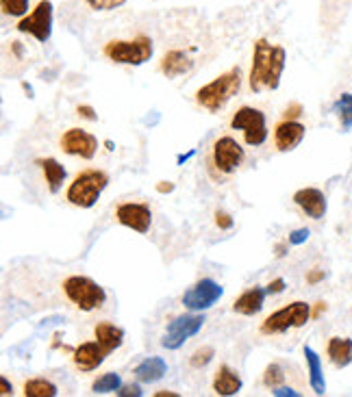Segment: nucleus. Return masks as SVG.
<instances>
[{
    "mask_svg": "<svg viewBox=\"0 0 352 397\" xmlns=\"http://www.w3.org/2000/svg\"><path fill=\"white\" fill-rule=\"evenodd\" d=\"M3 5V11L7 16H16V18H24L26 11H29V0H0Z\"/></svg>",
    "mask_w": 352,
    "mask_h": 397,
    "instance_id": "nucleus-29",
    "label": "nucleus"
},
{
    "mask_svg": "<svg viewBox=\"0 0 352 397\" xmlns=\"http://www.w3.org/2000/svg\"><path fill=\"white\" fill-rule=\"evenodd\" d=\"M333 111L340 117V124L344 131L352 128V93H342L340 98L335 100Z\"/></svg>",
    "mask_w": 352,
    "mask_h": 397,
    "instance_id": "nucleus-26",
    "label": "nucleus"
},
{
    "mask_svg": "<svg viewBox=\"0 0 352 397\" xmlns=\"http://www.w3.org/2000/svg\"><path fill=\"white\" fill-rule=\"evenodd\" d=\"M285 250H287V245H285V243H278V245H276V256H285Z\"/></svg>",
    "mask_w": 352,
    "mask_h": 397,
    "instance_id": "nucleus-43",
    "label": "nucleus"
},
{
    "mask_svg": "<svg viewBox=\"0 0 352 397\" xmlns=\"http://www.w3.org/2000/svg\"><path fill=\"white\" fill-rule=\"evenodd\" d=\"M241 89V70L239 67H233L224 74H220L211 83L202 85L196 91V102L207 109L209 113H218L228 104V100L237 95V91Z\"/></svg>",
    "mask_w": 352,
    "mask_h": 397,
    "instance_id": "nucleus-2",
    "label": "nucleus"
},
{
    "mask_svg": "<svg viewBox=\"0 0 352 397\" xmlns=\"http://www.w3.org/2000/svg\"><path fill=\"white\" fill-rule=\"evenodd\" d=\"M294 202L307 217H311V220H322V217L327 215V196L316 187L298 189L294 194Z\"/></svg>",
    "mask_w": 352,
    "mask_h": 397,
    "instance_id": "nucleus-14",
    "label": "nucleus"
},
{
    "mask_svg": "<svg viewBox=\"0 0 352 397\" xmlns=\"http://www.w3.org/2000/svg\"><path fill=\"white\" fill-rule=\"evenodd\" d=\"M213 356H215L213 348L205 345V348H200V350H196V352L192 354V359H189V365H192L194 369H202V367H207V365L213 361Z\"/></svg>",
    "mask_w": 352,
    "mask_h": 397,
    "instance_id": "nucleus-30",
    "label": "nucleus"
},
{
    "mask_svg": "<svg viewBox=\"0 0 352 397\" xmlns=\"http://www.w3.org/2000/svg\"><path fill=\"white\" fill-rule=\"evenodd\" d=\"M224 295V289L213 278H202L183 293V306L192 313H202L211 308Z\"/></svg>",
    "mask_w": 352,
    "mask_h": 397,
    "instance_id": "nucleus-11",
    "label": "nucleus"
},
{
    "mask_svg": "<svg viewBox=\"0 0 352 397\" xmlns=\"http://www.w3.org/2000/svg\"><path fill=\"white\" fill-rule=\"evenodd\" d=\"M24 395L26 397H55L59 395V389L46 378H33L24 382Z\"/></svg>",
    "mask_w": 352,
    "mask_h": 397,
    "instance_id": "nucleus-25",
    "label": "nucleus"
},
{
    "mask_svg": "<svg viewBox=\"0 0 352 397\" xmlns=\"http://www.w3.org/2000/svg\"><path fill=\"white\" fill-rule=\"evenodd\" d=\"M283 291H285V280L283 278H276L267 284V293H283Z\"/></svg>",
    "mask_w": 352,
    "mask_h": 397,
    "instance_id": "nucleus-37",
    "label": "nucleus"
},
{
    "mask_svg": "<svg viewBox=\"0 0 352 397\" xmlns=\"http://www.w3.org/2000/svg\"><path fill=\"white\" fill-rule=\"evenodd\" d=\"M153 39L146 35H138L135 39H113L102 48L107 59L122 65H142L153 57Z\"/></svg>",
    "mask_w": 352,
    "mask_h": 397,
    "instance_id": "nucleus-5",
    "label": "nucleus"
},
{
    "mask_svg": "<svg viewBox=\"0 0 352 397\" xmlns=\"http://www.w3.org/2000/svg\"><path fill=\"white\" fill-rule=\"evenodd\" d=\"M213 391L218 395H237L241 391V378L235 369H231L228 365H220V369L215 372L213 378Z\"/></svg>",
    "mask_w": 352,
    "mask_h": 397,
    "instance_id": "nucleus-20",
    "label": "nucleus"
},
{
    "mask_svg": "<svg viewBox=\"0 0 352 397\" xmlns=\"http://www.w3.org/2000/svg\"><path fill=\"white\" fill-rule=\"evenodd\" d=\"M76 113H78L80 117L89 120V122H96V120H98L96 111H94V109H91L89 104H78V106H76Z\"/></svg>",
    "mask_w": 352,
    "mask_h": 397,
    "instance_id": "nucleus-35",
    "label": "nucleus"
},
{
    "mask_svg": "<svg viewBox=\"0 0 352 397\" xmlns=\"http://www.w3.org/2000/svg\"><path fill=\"white\" fill-rule=\"evenodd\" d=\"M287 52L283 46L270 44L267 39H256L252 48V65L248 74L250 91H274L280 85V76L285 70Z\"/></svg>",
    "mask_w": 352,
    "mask_h": 397,
    "instance_id": "nucleus-1",
    "label": "nucleus"
},
{
    "mask_svg": "<svg viewBox=\"0 0 352 397\" xmlns=\"http://www.w3.org/2000/svg\"><path fill=\"white\" fill-rule=\"evenodd\" d=\"M320 280H324V271H322V269H311V271L307 273V282H309V284H318Z\"/></svg>",
    "mask_w": 352,
    "mask_h": 397,
    "instance_id": "nucleus-38",
    "label": "nucleus"
},
{
    "mask_svg": "<svg viewBox=\"0 0 352 397\" xmlns=\"http://www.w3.org/2000/svg\"><path fill=\"white\" fill-rule=\"evenodd\" d=\"M122 387V378L113 372L109 374H102L96 382L91 385V391L96 395H104V393H118Z\"/></svg>",
    "mask_w": 352,
    "mask_h": 397,
    "instance_id": "nucleus-27",
    "label": "nucleus"
},
{
    "mask_svg": "<svg viewBox=\"0 0 352 397\" xmlns=\"http://www.w3.org/2000/svg\"><path fill=\"white\" fill-rule=\"evenodd\" d=\"M283 382H285V372H283V367L278 363L267 365L263 372V385L270 389H278Z\"/></svg>",
    "mask_w": 352,
    "mask_h": 397,
    "instance_id": "nucleus-28",
    "label": "nucleus"
},
{
    "mask_svg": "<svg viewBox=\"0 0 352 397\" xmlns=\"http://www.w3.org/2000/svg\"><path fill=\"white\" fill-rule=\"evenodd\" d=\"M243 159H246V152H243V148L237 144V139H233V137H220V139H215L211 148L209 172L215 178L231 176L243 163Z\"/></svg>",
    "mask_w": 352,
    "mask_h": 397,
    "instance_id": "nucleus-6",
    "label": "nucleus"
},
{
    "mask_svg": "<svg viewBox=\"0 0 352 397\" xmlns=\"http://www.w3.org/2000/svg\"><path fill=\"white\" fill-rule=\"evenodd\" d=\"M85 3L96 11H111L126 3V0H85Z\"/></svg>",
    "mask_w": 352,
    "mask_h": 397,
    "instance_id": "nucleus-31",
    "label": "nucleus"
},
{
    "mask_svg": "<svg viewBox=\"0 0 352 397\" xmlns=\"http://www.w3.org/2000/svg\"><path fill=\"white\" fill-rule=\"evenodd\" d=\"M276 397H298V395H300V393H298V391H294V389H287V387H278L276 391H272Z\"/></svg>",
    "mask_w": 352,
    "mask_h": 397,
    "instance_id": "nucleus-39",
    "label": "nucleus"
},
{
    "mask_svg": "<svg viewBox=\"0 0 352 397\" xmlns=\"http://www.w3.org/2000/svg\"><path fill=\"white\" fill-rule=\"evenodd\" d=\"M322 310H327V304H324V302H318L316 310H311V317H320V313H322Z\"/></svg>",
    "mask_w": 352,
    "mask_h": 397,
    "instance_id": "nucleus-42",
    "label": "nucleus"
},
{
    "mask_svg": "<svg viewBox=\"0 0 352 397\" xmlns=\"http://www.w3.org/2000/svg\"><path fill=\"white\" fill-rule=\"evenodd\" d=\"M311 319V306L307 302H292L278 308L270 317L263 319L261 332L263 334H283L294 328H302Z\"/></svg>",
    "mask_w": 352,
    "mask_h": 397,
    "instance_id": "nucleus-7",
    "label": "nucleus"
},
{
    "mask_svg": "<svg viewBox=\"0 0 352 397\" xmlns=\"http://www.w3.org/2000/svg\"><path fill=\"white\" fill-rule=\"evenodd\" d=\"M205 326V315L200 313H189V315H179L168 324V330L161 339V345L166 350L174 352V350H181L189 339L194 334H198Z\"/></svg>",
    "mask_w": 352,
    "mask_h": 397,
    "instance_id": "nucleus-8",
    "label": "nucleus"
},
{
    "mask_svg": "<svg viewBox=\"0 0 352 397\" xmlns=\"http://www.w3.org/2000/svg\"><path fill=\"white\" fill-rule=\"evenodd\" d=\"M61 150L70 157H80V159H94L98 150V139L91 133L83 128H70L61 135Z\"/></svg>",
    "mask_w": 352,
    "mask_h": 397,
    "instance_id": "nucleus-12",
    "label": "nucleus"
},
{
    "mask_svg": "<svg viewBox=\"0 0 352 397\" xmlns=\"http://www.w3.org/2000/svg\"><path fill=\"white\" fill-rule=\"evenodd\" d=\"M107 185H109V176L102 170H83L74 176V181L67 187L65 200L78 209H91Z\"/></svg>",
    "mask_w": 352,
    "mask_h": 397,
    "instance_id": "nucleus-3",
    "label": "nucleus"
},
{
    "mask_svg": "<svg viewBox=\"0 0 352 397\" xmlns=\"http://www.w3.org/2000/svg\"><path fill=\"white\" fill-rule=\"evenodd\" d=\"M231 126L235 131L243 133V141L248 146L256 148V146H263L267 139V126H265V115L263 111L254 106H241L239 111L233 115L231 120Z\"/></svg>",
    "mask_w": 352,
    "mask_h": 397,
    "instance_id": "nucleus-9",
    "label": "nucleus"
},
{
    "mask_svg": "<svg viewBox=\"0 0 352 397\" xmlns=\"http://www.w3.org/2000/svg\"><path fill=\"white\" fill-rule=\"evenodd\" d=\"M63 293L70 302L83 313H91L107 302L102 286L87 276H70L63 280Z\"/></svg>",
    "mask_w": 352,
    "mask_h": 397,
    "instance_id": "nucleus-4",
    "label": "nucleus"
},
{
    "mask_svg": "<svg viewBox=\"0 0 352 397\" xmlns=\"http://www.w3.org/2000/svg\"><path fill=\"white\" fill-rule=\"evenodd\" d=\"M116 220L135 232H148L153 224V211L144 202H124L116 209Z\"/></svg>",
    "mask_w": 352,
    "mask_h": 397,
    "instance_id": "nucleus-13",
    "label": "nucleus"
},
{
    "mask_svg": "<svg viewBox=\"0 0 352 397\" xmlns=\"http://www.w3.org/2000/svg\"><path fill=\"white\" fill-rule=\"evenodd\" d=\"M215 226L220 230H231L233 228V217L224 211H215Z\"/></svg>",
    "mask_w": 352,
    "mask_h": 397,
    "instance_id": "nucleus-33",
    "label": "nucleus"
},
{
    "mask_svg": "<svg viewBox=\"0 0 352 397\" xmlns=\"http://www.w3.org/2000/svg\"><path fill=\"white\" fill-rule=\"evenodd\" d=\"M39 166H42V172H44V178H46V185H48V191L50 194H59V189L65 181V168L57 159H42L39 161Z\"/></svg>",
    "mask_w": 352,
    "mask_h": 397,
    "instance_id": "nucleus-24",
    "label": "nucleus"
},
{
    "mask_svg": "<svg viewBox=\"0 0 352 397\" xmlns=\"http://www.w3.org/2000/svg\"><path fill=\"white\" fill-rule=\"evenodd\" d=\"M305 359H307V369H309L311 391H314L316 395H324V393H327V380H324L320 356L316 354V350H311L309 345H305Z\"/></svg>",
    "mask_w": 352,
    "mask_h": 397,
    "instance_id": "nucleus-22",
    "label": "nucleus"
},
{
    "mask_svg": "<svg viewBox=\"0 0 352 397\" xmlns=\"http://www.w3.org/2000/svg\"><path fill=\"white\" fill-rule=\"evenodd\" d=\"M104 356L107 352L98 341H87V343H80L72 352V363L80 372H94V369H98L102 365Z\"/></svg>",
    "mask_w": 352,
    "mask_h": 397,
    "instance_id": "nucleus-16",
    "label": "nucleus"
},
{
    "mask_svg": "<svg viewBox=\"0 0 352 397\" xmlns=\"http://www.w3.org/2000/svg\"><path fill=\"white\" fill-rule=\"evenodd\" d=\"M300 115H302V104L294 102V104H289V106L285 109V113H283V120H298Z\"/></svg>",
    "mask_w": 352,
    "mask_h": 397,
    "instance_id": "nucleus-34",
    "label": "nucleus"
},
{
    "mask_svg": "<svg viewBox=\"0 0 352 397\" xmlns=\"http://www.w3.org/2000/svg\"><path fill=\"white\" fill-rule=\"evenodd\" d=\"M309 228H298V230H294V232H289V239H287V243L289 245H302L307 239H309Z\"/></svg>",
    "mask_w": 352,
    "mask_h": 397,
    "instance_id": "nucleus-32",
    "label": "nucleus"
},
{
    "mask_svg": "<svg viewBox=\"0 0 352 397\" xmlns=\"http://www.w3.org/2000/svg\"><path fill=\"white\" fill-rule=\"evenodd\" d=\"M307 128L296 120H280L274 128V146L278 152H292L305 139Z\"/></svg>",
    "mask_w": 352,
    "mask_h": 397,
    "instance_id": "nucleus-15",
    "label": "nucleus"
},
{
    "mask_svg": "<svg viewBox=\"0 0 352 397\" xmlns=\"http://www.w3.org/2000/svg\"><path fill=\"white\" fill-rule=\"evenodd\" d=\"M172 189H174L172 183H159V185H157V191H159V194H170Z\"/></svg>",
    "mask_w": 352,
    "mask_h": 397,
    "instance_id": "nucleus-41",
    "label": "nucleus"
},
{
    "mask_svg": "<svg viewBox=\"0 0 352 397\" xmlns=\"http://www.w3.org/2000/svg\"><path fill=\"white\" fill-rule=\"evenodd\" d=\"M94 337H96V341L104 348L107 354H111L113 350H118L122 345V341H124V330H122L120 326L102 321L94 328Z\"/></svg>",
    "mask_w": 352,
    "mask_h": 397,
    "instance_id": "nucleus-21",
    "label": "nucleus"
},
{
    "mask_svg": "<svg viewBox=\"0 0 352 397\" xmlns=\"http://www.w3.org/2000/svg\"><path fill=\"white\" fill-rule=\"evenodd\" d=\"M120 397H129V395H135V397H140L142 395V389L140 385H122L120 391H118Z\"/></svg>",
    "mask_w": 352,
    "mask_h": 397,
    "instance_id": "nucleus-36",
    "label": "nucleus"
},
{
    "mask_svg": "<svg viewBox=\"0 0 352 397\" xmlns=\"http://www.w3.org/2000/svg\"><path fill=\"white\" fill-rule=\"evenodd\" d=\"M0 393H3V395H11L13 393V387L9 385V380L5 376L0 378Z\"/></svg>",
    "mask_w": 352,
    "mask_h": 397,
    "instance_id": "nucleus-40",
    "label": "nucleus"
},
{
    "mask_svg": "<svg viewBox=\"0 0 352 397\" xmlns=\"http://www.w3.org/2000/svg\"><path fill=\"white\" fill-rule=\"evenodd\" d=\"M327 354H329V361L335 367H340V369L348 367L352 363V341L350 339H342V337L329 339Z\"/></svg>",
    "mask_w": 352,
    "mask_h": 397,
    "instance_id": "nucleus-23",
    "label": "nucleus"
},
{
    "mask_svg": "<svg viewBox=\"0 0 352 397\" xmlns=\"http://www.w3.org/2000/svg\"><path fill=\"white\" fill-rule=\"evenodd\" d=\"M135 378L144 385H153V382H159L168 374V363L161 359V356H151V359H144L138 367H135Z\"/></svg>",
    "mask_w": 352,
    "mask_h": 397,
    "instance_id": "nucleus-19",
    "label": "nucleus"
},
{
    "mask_svg": "<svg viewBox=\"0 0 352 397\" xmlns=\"http://www.w3.org/2000/svg\"><path fill=\"white\" fill-rule=\"evenodd\" d=\"M16 29L20 33L33 35L39 44H46L52 35V3L50 0H42L29 16H24Z\"/></svg>",
    "mask_w": 352,
    "mask_h": 397,
    "instance_id": "nucleus-10",
    "label": "nucleus"
},
{
    "mask_svg": "<svg viewBox=\"0 0 352 397\" xmlns=\"http://www.w3.org/2000/svg\"><path fill=\"white\" fill-rule=\"evenodd\" d=\"M265 295H267V289H261V286H252V289L243 291L235 302H233V310L239 313V315H246V317H250V315H256L263 304H265Z\"/></svg>",
    "mask_w": 352,
    "mask_h": 397,
    "instance_id": "nucleus-18",
    "label": "nucleus"
},
{
    "mask_svg": "<svg viewBox=\"0 0 352 397\" xmlns=\"http://www.w3.org/2000/svg\"><path fill=\"white\" fill-rule=\"evenodd\" d=\"M192 67H194V59L189 57L185 50H170L164 54V59L159 63V70L168 78L183 76L187 72H192Z\"/></svg>",
    "mask_w": 352,
    "mask_h": 397,
    "instance_id": "nucleus-17",
    "label": "nucleus"
},
{
    "mask_svg": "<svg viewBox=\"0 0 352 397\" xmlns=\"http://www.w3.org/2000/svg\"><path fill=\"white\" fill-rule=\"evenodd\" d=\"M157 397H179V393H172V391H159Z\"/></svg>",
    "mask_w": 352,
    "mask_h": 397,
    "instance_id": "nucleus-44",
    "label": "nucleus"
}]
</instances>
